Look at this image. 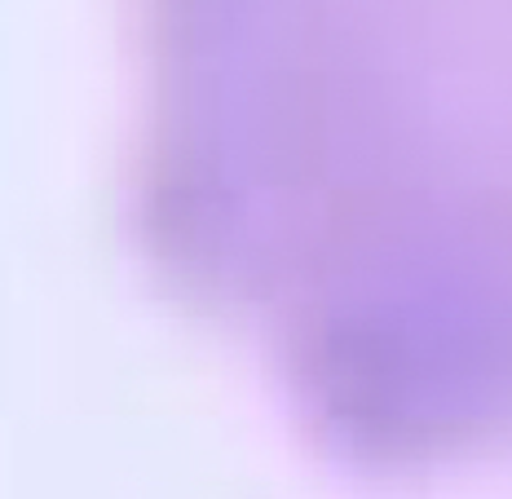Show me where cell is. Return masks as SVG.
Segmentation results:
<instances>
[{"instance_id":"1","label":"cell","mask_w":512,"mask_h":499,"mask_svg":"<svg viewBox=\"0 0 512 499\" xmlns=\"http://www.w3.org/2000/svg\"><path fill=\"white\" fill-rule=\"evenodd\" d=\"M159 279L358 482L512 464V0H137Z\"/></svg>"}]
</instances>
